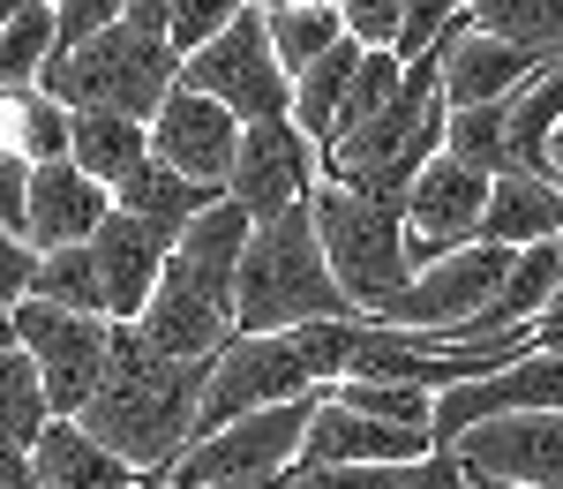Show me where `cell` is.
Masks as SVG:
<instances>
[{
    "instance_id": "cell-19",
    "label": "cell",
    "mask_w": 563,
    "mask_h": 489,
    "mask_svg": "<svg viewBox=\"0 0 563 489\" xmlns=\"http://www.w3.org/2000/svg\"><path fill=\"white\" fill-rule=\"evenodd\" d=\"M429 452L435 445L421 430H390V422L346 414L323 392V406H316V422H308V437H301V467H421Z\"/></svg>"
},
{
    "instance_id": "cell-12",
    "label": "cell",
    "mask_w": 563,
    "mask_h": 489,
    "mask_svg": "<svg viewBox=\"0 0 563 489\" xmlns=\"http://www.w3.org/2000/svg\"><path fill=\"white\" fill-rule=\"evenodd\" d=\"M519 249H451V257H435L429 271H413V286L390 302V316L376 324H398V332H466L481 324V309L496 302V286H504V271H511Z\"/></svg>"
},
{
    "instance_id": "cell-26",
    "label": "cell",
    "mask_w": 563,
    "mask_h": 489,
    "mask_svg": "<svg viewBox=\"0 0 563 489\" xmlns=\"http://www.w3.org/2000/svg\"><path fill=\"white\" fill-rule=\"evenodd\" d=\"M443 151H451L459 166L488 174V181L519 174V166H511V106H466V113H451V129H443Z\"/></svg>"
},
{
    "instance_id": "cell-20",
    "label": "cell",
    "mask_w": 563,
    "mask_h": 489,
    "mask_svg": "<svg viewBox=\"0 0 563 489\" xmlns=\"http://www.w3.org/2000/svg\"><path fill=\"white\" fill-rule=\"evenodd\" d=\"M31 475L45 489H135V475L121 452H106L84 422H45V437L31 445Z\"/></svg>"
},
{
    "instance_id": "cell-37",
    "label": "cell",
    "mask_w": 563,
    "mask_h": 489,
    "mask_svg": "<svg viewBox=\"0 0 563 489\" xmlns=\"http://www.w3.org/2000/svg\"><path fill=\"white\" fill-rule=\"evenodd\" d=\"M174 8H180V0H129V23H143V31H166V23H174Z\"/></svg>"
},
{
    "instance_id": "cell-17",
    "label": "cell",
    "mask_w": 563,
    "mask_h": 489,
    "mask_svg": "<svg viewBox=\"0 0 563 489\" xmlns=\"http://www.w3.org/2000/svg\"><path fill=\"white\" fill-rule=\"evenodd\" d=\"M166 257H174V241H166L158 226L129 219V211H113V219L98 226V241H90V264H98L106 316H113V324H143L151 294H158V279H166Z\"/></svg>"
},
{
    "instance_id": "cell-34",
    "label": "cell",
    "mask_w": 563,
    "mask_h": 489,
    "mask_svg": "<svg viewBox=\"0 0 563 489\" xmlns=\"http://www.w3.org/2000/svg\"><path fill=\"white\" fill-rule=\"evenodd\" d=\"M346 8V31L361 45H398V23H406V0H339Z\"/></svg>"
},
{
    "instance_id": "cell-2",
    "label": "cell",
    "mask_w": 563,
    "mask_h": 489,
    "mask_svg": "<svg viewBox=\"0 0 563 489\" xmlns=\"http://www.w3.org/2000/svg\"><path fill=\"white\" fill-rule=\"evenodd\" d=\"M249 241H256V219H249L233 196H218L211 211L174 241L166 279H158V294H151V309H143V339L166 361H218L241 339V324H233V286H241Z\"/></svg>"
},
{
    "instance_id": "cell-27",
    "label": "cell",
    "mask_w": 563,
    "mask_h": 489,
    "mask_svg": "<svg viewBox=\"0 0 563 489\" xmlns=\"http://www.w3.org/2000/svg\"><path fill=\"white\" fill-rule=\"evenodd\" d=\"M31 302H53V309H76V316H106V286H98L90 249H45L38 271H31Z\"/></svg>"
},
{
    "instance_id": "cell-43",
    "label": "cell",
    "mask_w": 563,
    "mask_h": 489,
    "mask_svg": "<svg viewBox=\"0 0 563 489\" xmlns=\"http://www.w3.org/2000/svg\"><path fill=\"white\" fill-rule=\"evenodd\" d=\"M451 8H466V15H474V0H451Z\"/></svg>"
},
{
    "instance_id": "cell-28",
    "label": "cell",
    "mask_w": 563,
    "mask_h": 489,
    "mask_svg": "<svg viewBox=\"0 0 563 489\" xmlns=\"http://www.w3.org/2000/svg\"><path fill=\"white\" fill-rule=\"evenodd\" d=\"M346 414H368V422H390V430H421L429 437L435 422V392H413V384H323Z\"/></svg>"
},
{
    "instance_id": "cell-35",
    "label": "cell",
    "mask_w": 563,
    "mask_h": 489,
    "mask_svg": "<svg viewBox=\"0 0 563 489\" xmlns=\"http://www.w3.org/2000/svg\"><path fill=\"white\" fill-rule=\"evenodd\" d=\"M23 204H31V166L15 151H0V226L23 233Z\"/></svg>"
},
{
    "instance_id": "cell-10",
    "label": "cell",
    "mask_w": 563,
    "mask_h": 489,
    "mask_svg": "<svg viewBox=\"0 0 563 489\" xmlns=\"http://www.w3.org/2000/svg\"><path fill=\"white\" fill-rule=\"evenodd\" d=\"M451 459L466 489H563V414H496L466 430Z\"/></svg>"
},
{
    "instance_id": "cell-23",
    "label": "cell",
    "mask_w": 563,
    "mask_h": 489,
    "mask_svg": "<svg viewBox=\"0 0 563 489\" xmlns=\"http://www.w3.org/2000/svg\"><path fill=\"white\" fill-rule=\"evenodd\" d=\"M361 53H368V45L346 39V45H331L316 68L294 76V129H301L316 151H331L339 129H346V98H353V76H361Z\"/></svg>"
},
{
    "instance_id": "cell-18",
    "label": "cell",
    "mask_w": 563,
    "mask_h": 489,
    "mask_svg": "<svg viewBox=\"0 0 563 489\" xmlns=\"http://www.w3.org/2000/svg\"><path fill=\"white\" fill-rule=\"evenodd\" d=\"M113 219V196L84 174V166H31V204H23V241L31 249H90L98 226Z\"/></svg>"
},
{
    "instance_id": "cell-39",
    "label": "cell",
    "mask_w": 563,
    "mask_h": 489,
    "mask_svg": "<svg viewBox=\"0 0 563 489\" xmlns=\"http://www.w3.org/2000/svg\"><path fill=\"white\" fill-rule=\"evenodd\" d=\"M218 489H294V467L286 475H263V482H218Z\"/></svg>"
},
{
    "instance_id": "cell-42",
    "label": "cell",
    "mask_w": 563,
    "mask_h": 489,
    "mask_svg": "<svg viewBox=\"0 0 563 489\" xmlns=\"http://www.w3.org/2000/svg\"><path fill=\"white\" fill-rule=\"evenodd\" d=\"M135 489H174V482H166V475H143V482H135Z\"/></svg>"
},
{
    "instance_id": "cell-6",
    "label": "cell",
    "mask_w": 563,
    "mask_h": 489,
    "mask_svg": "<svg viewBox=\"0 0 563 489\" xmlns=\"http://www.w3.org/2000/svg\"><path fill=\"white\" fill-rule=\"evenodd\" d=\"M308 211H316V233H323L331 279H339V294L353 302V316H390V302L413 286L406 204H384V196H361V188L323 181Z\"/></svg>"
},
{
    "instance_id": "cell-3",
    "label": "cell",
    "mask_w": 563,
    "mask_h": 489,
    "mask_svg": "<svg viewBox=\"0 0 563 489\" xmlns=\"http://www.w3.org/2000/svg\"><path fill=\"white\" fill-rule=\"evenodd\" d=\"M316 204V196H308ZM286 211V219L256 226L249 257H241V286H233V324L241 339H271V332H301V324H339L353 316V302L331 279L316 211Z\"/></svg>"
},
{
    "instance_id": "cell-8",
    "label": "cell",
    "mask_w": 563,
    "mask_h": 489,
    "mask_svg": "<svg viewBox=\"0 0 563 489\" xmlns=\"http://www.w3.org/2000/svg\"><path fill=\"white\" fill-rule=\"evenodd\" d=\"M316 406H323V392L225 422V430H211V437H196V445L180 452L174 467H166V482H174V489H218V482H263V475H286V467L301 459V437H308V422H316Z\"/></svg>"
},
{
    "instance_id": "cell-24",
    "label": "cell",
    "mask_w": 563,
    "mask_h": 489,
    "mask_svg": "<svg viewBox=\"0 0 563 489\" xmlns=\"http://www.w3.org/2000/svg\"><path fill=\"white\" fill-rule=\"evenodd\" d=\"M218 204V188H203V181H180V174H166V166H151V174H135L121 196H113V211H129V219H143V226H158L166 241H180L188 226L203 219Z\"/></svg>"
},
{
    "instance_id": "cell-38",
    "label": "cell",
    "mask_w": 563,
    "mask_h": 489,
    "mask_svg": "<svg viewBox=\"0 0 563 489\" xmlns=\"http://www.w3.org/2000/svg\"><path fill=\"white\" fill-rule=\"evenodd\" d=\"M0 489H45L38 475H31V452H23V459H0Z\"/></svg>"
},
{
    "instance_id": "cell-13",
    "label": "cell",
    "mask_w": 563,
    "mask_h": 489,
    "mask_svg": "<svg viewBox=\"0 0 563 489\" xmlns=\"http://www.w3.org/2000/svg\"><path fill=\"white\" fill-rule=\"evenodd\" d=\"M308 392H323V384L301 369V355H294L286 332H271V339H233V347L211 361V392H203V430H196V437H211V430L241 422V414H263V406L308 400Z\"/></svg>"
},
{
    "instance_id": "cell-1",
    "label": "cell",
    "mask_w": 563,
    "mask_h": 489,
    "mask_svg": "<svg viewBox=\"0 0 563 489\" xmlns=\"http://www.w3.org/2000/svg\"><path fill=\"white\" fill-rule=\"evenodd\" d=\"M203 392H211V361H166L143 339V324H113L106 384L84 406V430L106 452H121L135 475H166L203 430Z\"/></svg>"
},
{
    "instance_id": "cell-41",
    "label": "cell",
    "mask_w": 563,
    "mask_h": 489,
    "mask_svg": "<svg viewBox=\"0 0 563 489\" xmlns=\"http://www.w3.org/2000/svg\"><path fill=\"white\" fill-rule=\"evenodd\" d=\"M0 347H15V316L0 309Z\"/></svg>"
},
{
    "instance_id": "cell-11",
    "label": "cell",
    "mask_w": 563,
    "mask_h": 489,
    "mask_svg": "<svg viewBox=\"0 0 563 489\" xmlns=\"http://www.w3.org/2000/svg\"><path fill=\"white\" fill-rule=\"evenodd\" d=\"M316 188H323V151L294 129V113H286V121H256V129H241V159H233L225 196H233L256 226L301 211Z\"/></svg>"
},
{
    "instance_id": "cell-32",
    "label": "cell",
    "mask_w": 563,
    "mask_h": 489,
    "mask_svg": "<svg viewBox=\"0 0 563 489\" xmlns=\"http://www.w3.org/2000/svg\"><path fill=\"white\" fill-rule=\"evenodd\" d=\"M413 467H301L294 459V489H406Z\"/></svg>"
},
{
    "instance_id": "cell-36",
    "label": "cell",
    "mask_w": 563,
    "mask_h": 489,
    "mask_svg": "<svg viewBox=\"0 0 563 489\" xmlns=\"http://www.w3.org/2000/svg\"><path fill=\"white\" fill-rule=\"evenodd\" d=\"M533 347H541V355H556V361H563V286H556V302L541 309V324H533Z\"/></svg>"
},
{
    "instance_id": "cell-21",
    "label": "cell",
    "mask_w": 563,
    "mask_h": 489,
    "mask_svg": "<svg viewBox=\"0 0 563 489\" xmlns=\"http://www.w3.org/2000/svg\"><path fill=\"white\" fill-rule=\"evenodd\" d=\"M481 241H488V249H533V241H563V196H556V181H533V174L488 181Z\"/></svg>"
},
{
    "instance_id": "cell-44",
    "label": "cell",
    "mask_w": 563,
    "mask_h": 489,
    "mask_svg": "<svg viewBox=\"0 0 563 489\" xmlns=\"http://www.w3.org/2000/svg\"><path fill=\"white\" fill-rule=\"evenodd\" d=\"M459 489H466V482H459Z\"/></svg>"
},
{
    "instance_id": "cell-29",
    "label": "cell",
    "mask_w": 563,
    "mask_h": 489,
    "mask_svg": "<svg viewBox=\"0 0 563 489\" xmlns=\"http://www.w3.org/2000/svg\"><path fill=\"white\" fill-rule=\"evenodd\" d=\"M45 61H53V15H23L0 31V98L8 90H38Z\"/></svg>"
},
{
    "instance_id": "cell-7",
    "label": "cell",
    "mask_w": 563,
    "mask_h": 489,
    "mask_svg": "<svg viewBox=\"0 0 563 489\" xmlns=\"http://www.w3.org/2000/svg\"><path fill=\"white\" fill-rule=\"evenodd\" d=\"M180 84L218 98L241 129L294 113V76H286V61H278V45H271L263 8H249V15H241L233 31H218L211 45H196V53L180 61Z\"/></svg>"
},
{
    "instance_id": "cell-22",
    "label": "cell",
    "mask_w": 563,
    "mask_h": 489,
    "mask_svg": "<svg viewBox=\"0 0 563 489\" xmlns=\"http://www.w3.org/2000/svg\"><path fill=\"white\" fill-rule=\"evenodd\" d=\"M68 166H84L106 196H121L135 174H151V129L143 121H121V113H76V135H68Z\"/></svg>"
},
{
    "instance_id": "cell-25",
    "label": "cell",
    "mask_w": 563,
    "mask_h": 489,
    "mask_svg": "<svg viewBox=\"0 0 563 489\" xmlns=\"http://www.w3.org/2000/svg\"><path fill=\"white\" fill-rule=\"evenodd\" d=\"M53 406H45V384L23 347H0V459H23V452L45 437Z\"/></svg>"
},
{
    "instance_id": "cell-40",
    "label": "cell",
    "mask_w": 563,
    "mask_h": 489,
    "mask_svg": "<svg viewBox=\"0 0 563 489\" xmlns=\"http://www.w3.org/2000/svg\"><path fill=\"white\" fill-rule=\"evenodd\" d=\"M549 181H556V196H563V129L549 135Z\"/></svg>"
},
{
    "instance_id": "cell-14",
    "label": "cell",
    "mask_w": 563,
    "mask_h": 489,
    "mask_svg": "<svg viewBox=\"0 0 563 489\" xmlns=\"http://www.w3.org/2000/svg\"><path fill=\"white\" fill-rule=\"evenodd\" d=\"M481 211H488V174L459 166L451 151L429 159L421 181L406 188V249H413V271H429L435 257H451V249H474Z\"/></svg>"
},
{
    "instance_id": "cell-4",
    "label": "cell",
    "mask_w": 563,
    "mask_h": 489,
    "mask_svg": "<svg viewBox=\"0 0 563 489\" xmlns=\"http://www.w3.org/2000/svg\"><path fill=\"white\" fill-rule=\"evenodd\" d=\"M45 98H60L68 113H121V121H143L180 90V53L166 31H143V23H113L98 39L53 53L38 76Z\"/></svg>"
},
{
    "instance_id": "cell-30",
    "label": "cell",
    "mask_w": 563,
    "mask_h": 489,
    "mask_svg": "<svg viewBox=\"0 0 563 489\" xmlns=\"http://www.w3.org/2000/svg\"><path fill=\"white\" fill-rule=\"evenodd\" d=\"M249 8H256V0H180L174 23H166V39H174V53L188 61L196 45H211L218 31H233V23H241Z\"/></svg>"
},
{
    "instance_id": "cell-16",
    "label": "cell",
    "mask_w": 563,
    "mask_h": 489,
    "mask_svg": "<svg viewBox=\"0 0 563 489\" xmlns=\"http://www.w3.org/2000/svg\"><path fill=\"white\" fill-rule=\"evenodd\" d=\"M541 68H549V61L488 39L474 15H459V23L435 39V76H443V106H451V113H466V106H511Z\"/></svg>"
},
{
    "instance_id": "cell-9",
    "label": "cell",
    "mask_w": 563,
    "mask_h": 489,
    "mask_svg": "<svg viewBox=\"0 0 563 489\" xmlns=\"http://www.w3.org/2000/svg\"><path fill=\"white\" fill-rule=\"evenodd\" d=\"M15 347L38 369L53 422H84V406L98 400V384H106L113 324H106V316L53 309V302H23V309H15Z\"/></svg>"
},
{
    "instance_id": "cell-33",
    "label": "cell",
    "mask_w": 563,
    "mask_h": 489,
    "mask_svg": "<svg viewBox=\"0 0 563 489\" xmlns=\"http://www.w3.org/2000/svg\"><path fill=\"white\" fill-rule=\"evenodd\" d=\"M31 271H38V249H31L23 233L0 226V309H8V316L31 302Z\"/></svg>"
},
{
    "instance_id": "cell-31",
    "label": "cell",
    "mask_w": 563,
    "mask_h": 489,
    "mask_svg": "<svg viewBox=\"0 0 563 489\" xmlns=\"http://www.w3.org/2000/svg\"><path fill=\"white\" fill-rule=\"evenodd\" d=\"M113 23H129V0H60V8H53V53L98 39V31H113Z\"/></svg>"
},
{
    "instance_id": "cell-15",
    "label": "cell",
    "mask_w": 563,
    "mask_h": 489,
    "mask_svg": "<svg viewBox=\"0 0 563 489\" xmlns=\"http://www.w3.org/2000/svg\"><path fill=\"white\" fill-rule=\"evenodd\" d=\"M151 159H158L166 174L203 181V188H218V196H225L233 159H241V121H233L218 98H203V90L180 84L174 98L151 113Z\"/></svg>"
},
{
    "instance_id": "cell-5",
    "label": "cell",
    "mask_w": 563,
    "mask_h": 489,
    "mask_svg": "<svg viewBox=\"0 0 563 489\" xmlns=\"http://www.w3.org/2000/svg\"><path fill=\"white\" fill-rule=\"evenodd\" d=\"M443 129H451L443 76H435V53H421L384 113L361 135H346V143L323 151V181L361 188V196H384V204H406V188L421 181V166L443 159Z\"/></svg>"
}]
</instances>
